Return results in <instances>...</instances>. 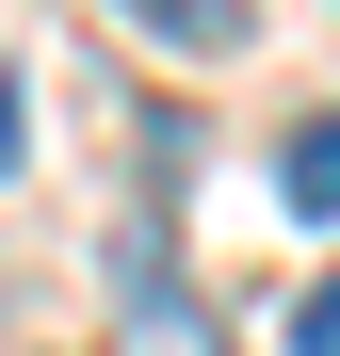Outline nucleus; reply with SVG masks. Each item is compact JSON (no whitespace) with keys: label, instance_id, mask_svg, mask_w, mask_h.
Instances as JSON below:
<instances>
[{"label":"nucleus","instance_id":"1","mask_svg":"<svg viewBox=\"0 0 340 356\" xmlns=\"http://www.w3.org/2000/svg\"><path fill=\"white\" fill-rule=\"evenodd\" d=\"M275 211H292V227L340 211V113H292V146H275Z\"/></svg>","mask_w":340,"mask_h":356},{"label":"nucleus","instance_id":"2","mask_svg":"<svg viewBox=\"0 0 340 356\" xmlns=\"http://www.w3.org/2000/svg\"><path fill=\"white\" fill-rule=\"evenodd\" d=\"M113 17H130V33H162V49H195V65H211V49H243V17H259V0H113Z\"/></svg>","mask_w":340,"mask_h":356},{"label":"nucleus","instance_id":"3","mask_svg":"<svg viewBox=\"0 0 340 356\" xmlns=\"http://www.w3.org/2000/svg\"><path fill=\"white\" fill-rule=\"evenodd\" d=\"M17 146H33V113H17V81H0V178H17Z\"/></svg>","mask_w":340,"mask_h":356}]
</instances>
